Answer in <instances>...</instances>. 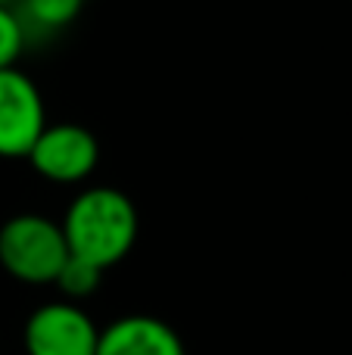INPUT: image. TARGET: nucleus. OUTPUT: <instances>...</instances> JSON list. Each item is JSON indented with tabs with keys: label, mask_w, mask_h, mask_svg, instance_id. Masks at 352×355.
Segmentation results:
<instances>
[{
	"label": "nucleus",
	"mask_w": 352,
	"mask_h": 355,
	"mask_svg": "<svg viewBox=\"0 0 352 355\" xmlns=\"http://www.w3.org/2000/svg\"><path fill=\"white\" fill-rule=\"evenodd\" d=\"M28 162L50 184H85L97 172L100 144L94 131L78 122H47L31 147Z\"/></svg>",
	"instance_id": "7ed1b4c3"
},
{
	"label": "nucleus",
	"mask_w": 352,
	"mask_h": 355,
	"mask_svg": "<svg viewBox=\"0 0 352 355\" xmlns=\"http://www.w3.org/2000/svg\"><path fill=\"white\" fill-rule=\"evenodd\" d=\"M47 125V106L37 85L19 66L0 69V159H28Z\"/></svg>",
	"instance_id": "20e7f679"
},
{
	"label": "nucleus",
	"mask_w": 352,
	"mask_h": 355,
	"mask_svg": "<svg viewBox=\"0 0 352 355\" xmlns=\"http://www.w3.org/2000/svg\"><path fill=\"white\" fill-rule=\"evenodd\" d=\"M60 227L69 256H78L106 271L134 250L141 218L125 190L87 187L69 202Z\"/></svg>",
	"instance_id": "f257e3e1"
},
{
	"label": "nucleus",
	"mask_w": 352,
	"mask_h": 355,
	"mask_svg": "<svg viewBox=\"0 0 352 355\" xmlns=\"http://www.w3.org/2000/svg\"><path fill=\"white\" fill-rule=\"evenodd\" d=\"M85 0H19L12 10L22 19L25 35L31 37H44V35H56V31L69 28L78 19Z\"/></svg>",
	"instance_id": "0eeeda50"
},
{
	"label": "nucleus",
	"mask_w": 352,
	"mask_h": 355,
	"mask_svg": "<svg viewBox=\"0 0 352 355\" xmlns=\"http://www.w3.org/2000/svg\"><path fill=\"white\" fill-rule=\"evenodd\" d=\"M69 259L60 221L37 212L12 215L0 225V268L22 284H53Z\"/></svg>",
	"instance_id": "f03ea898"
},
{
	"label": "nucleus",
	"mask_w": 352,
	"mask_h": 355,
	"mask_svg": "<svg viewBox=\"0 0 352 355\" xmlns=\"http://www.w3.org/2000/svg\"><path fill=\"white\" fill-rule=\"evenodd\" d=\"M25 47H28V35L19 12L12 6H0V69L16 66Z\"/></svg>",
	"instance_id": "1a4fd4ad"
},
{
	"label": "nucleus",
	"mask_w": 352,
	"mask_h": 355,
	"mask_svg": "<svg viewBox=\"0 0 352 355\" xmlns=\"http://www.w3.org/2000/svg\"><path fill=\"white\" fill-rule=\"evenodd\" d=\"M19 0H0V6H16Z\"/></svg>",
	"instance_id": "9d476101"
},
{
	"label": "nucleus",
	"mask_w": 352,
	"mask_h": 355,
	"mask_svg": "<svg viewBox=\"0 0 352 355\" xmlns=\"http://www.w3.org/2000/svg\"><path fill=\"white\" fill-rule=\"evenodd\" d=\"M22 340L28 355H97L100 327L78 302H44L28 315Z\"/></svg>",
	"instance_id": "39448f33"
},
{
	"label": "nucleus",
	"mask_w": 352,
	"mask_h": 355,
	"mask_svg": "<svg viewBox=\"0 0 352 355\" xmlns=\"http://www.w3.org/2000/svg\"><path fill=\"white\" fill-rule=\"evenodd\" d=\"M100 281H103V268H97V265L85 262V259H78V256H69L53 284L62 290V296H66L69 302H81L97 293Z\"/></svg>",
	"instance_id": "6e6552de"
},
{
	"label": "nucleus",
	"mask_w": 352,
	"mask_h": 355,
	"mask_svg": "<svg viewBox=\"0 0 352 355\" xmlns=\"http://www.w3.org/2000/svg\"><path fill=\"white\" fill-rule=\"evenodd\" d=\"M97 355H187L172 324L153 315H125L100 331Z\"/></svg>",
	"instance_id": "423d86ee"
}]
</instances>
